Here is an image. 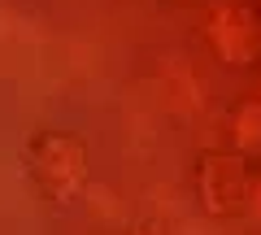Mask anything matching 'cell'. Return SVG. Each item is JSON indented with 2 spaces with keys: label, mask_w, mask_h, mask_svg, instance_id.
Returning <instances> with one entry per match:
<instances>
[{
  "label": "cell",
  "mask_w": 261,
  "mask_h": 235,
  "mask_svg": "<svg viewBox=\"0 0 261 235\" xmlns=\"http://www.w3.org/2000/svg\"><path fill=\"white\" fill-rule=\"evenodd\" d=\"M209 39H214V48L226 57V61H248L252 53H257V27H252V18L244 9H214V18H209Z\"/></svg>",
  "instance_id": "3957f363"
},
{
  "label": "cell",
  "mask_w": 261,
  "mask_h": 235,
  "mask_svg": "<svg viewBox=\"0 0 261 235\" xmlns=\"http://www.w3.org/2000/svg\"><path fill=\"white\" fill-rule=\"evenodd\" d=\"M248 209H257V218H261V179L248 183Z\"/></svg>",
  "instance_id": "8992f818"
},
{
  "label": "cell",
  "mask_w": 261,
  "mask_h": 235,
  "mask_svg": "<svg viewBox=\"0 0 261 235\" xmlns=\"http://www.w3.org/2000/svg\"><path fill=\"white\" fill-rule=\"evenodd\" d=\"M200 200L209 214L235 218L248 209V174L235 152H205L200 157Z\"/></svg>",
  "instance_id": "7a4b0ae2"
},
{
  "label": "cell",
  "mask_w": 261,
  "mask_h": 235,
  "mask_svg": "<svg viewBox=\"0 0 261 235\" xmlns=\"http://www.w3.org/2000/svg\"><path fill=\"white\" fill-rule=\"evenodd\" d=\"M27 174L48 205H70L87 188V144L70 131H35L27 140Z\"/></svg>",
  "instance_id": "6da1fadb"
},
{
  "label": "cell",
  "mask_w": 261,
  "mask_h": 235,
  "mask_svg": "<svg viewBox=\"0 0 261 235\" xmlns=\"http://www.w3.org/2000/svg\"><path fill=\"white\" fill-rule=\"evenodd\" d=\"M235 140L244 148H261V100H248L235 113Z\"/></svg>",
  "instance_id": "277c9868"
},
{
  "label": "cell",
  "mask_w": 261,
  "mask_h": 235,
  "mask_svg": "<svg viewBox=\"0 0 261 235\" xmlns=\"http://www.w3.org/2000/svg\"><path fill=\"white\" fill-rule=\"evenodd\" d=\"M130 235H166V231H161V222L144 218V222H135V226H130Z\"/></svg>",
  "instance_id": "5b68a950"
}]
</instances>
